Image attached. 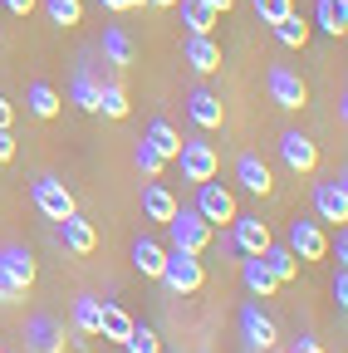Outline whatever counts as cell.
Listing matches in <instances>:
<instances>
[{"label": "cell", "mask_w": 348, "mask_h": 353, "mask_svg": "<svg viewBox=\"0 0 348 353\" xmlns=\"http://www.w3.org/2000/svg\"><path fill=\"white\" fill-rule=\"evenodd\" d=\"M216 241V250H221V255H236V241H231V231H221V236H211Z\"/></svg>", "instance_id": "cell-41"}, {"label": "cell", "mask_w": 348, "mask_h": 353, "mask_svg": "<svg viewBox=\"0 0 348 353\" xmlns=\"http://www.w3.org/2000/svg\"><path fill=\"white\" fill-rule=\"evenodd\" d=\"M196 216L206 221V226H231L236 221V196L216 182V176L211 182H196Z\"/></svg>", "instance_id": "cell-3"}, {"label": "cell", "mask_w": 348, "mask_h": 353, "mask_svg": "<svg viewBox=\"0 0 348 353\" xmlns=\"http://www.w3.org/2000/svg\"><path fill=\"white\" fill-rule=\"evenodd\" d=\"M147 6H177V0H147Z\"/></svg>", "instance_id": "cell-45"}, {"label": "cell", "mask_w": 348, "mask_h": 353, "mask_svg": "<svg viewBox=\"0 0 348 353\" xmlns=\"http://www.w3.org/2000/svg\"><path fill=\"white\" fill-rule=\"evenodd\" d=\"M133 54H138L133 39H127L118 25H108V30H103V59H108L113 69H127V64H133Z\"/></svg>", "instance_id": "cell-23"}, {"label": "cell", "mask_w": 348, "mask_h": 353, "mask_svg": "<svg viewBox=\"0 0 348 353\" xmlns=\"http://www.w3.org/2000/svg\"><path fill=\"white\" fill-rule=\"evenodd\" d=\"M231 241H236L240 255H260V250L270 245V226H265L260 216H240V211H236V221H231Z\"/></svg>", "instance_id": "cell-9"}, {"label": "cell", "mask_w": 348, "mask_h": 353, "mask_svg": "<svg viewBox=\"0 0 348 353\" xmlns=\"http://www.w3.org/2000/svg\"><path fill=\"white\" fill-rule=\"evenodd\" d=\"M15 299H20V294L10 290V280H6V275H0V304H15Z\"/></svg>", "instance_id": "cell-44"}, {"label": "cell", "mask_w": 348, "mask_h": 353, "mask_svg": "<svg viewBox=\"0 0 348 353\" xmlns=\"http://www.w3.org/2000/svg\"><path fill=\"white\" fill-rule=\"evenodd\" d=\"M280 157H285L289 172H314L319 167V148H314V138H304V132H285V138H280Z\"/></svg>", "instance_id": "cell-11"}, {"label": "cell", "mask_w": 348, "mask_h": 353, "mask_svg": "<svg viewBox=\"0 0 348 353\" xmlns=\"http://www.w3.org/2000/svg\"><path fill=\"white\" fill-rule=\"evenodd\" d=\"M143 143H147V148H152V152H157L162 162H172V157H177V152H182V132H177V128H172L167 118H157V123L147 128V138H143Z\"/></svg>", "instance_id": "cell-20"}, {"label": "cell", "mask_w": 348, "mask_h": 353, "mask_svg": "<svg viewBox=\"0 0 348 353\" xmlns=\"http://www.w3.org/2000/svg\"><path fill=\"white\" fill-rule=\"evenodd\" d=\"M0 275L10 280L15 294H25V290L34 285V275H39V265H34V255H30L25 245H6V250H0Z\"/></svg>", "instance_id": "cell-7"}, {"label": "cell", "mask_w": 348, "mask_h": 353, "mask_svg": "<svg viewBox=\"0 0 348 353\" xmlns=\"http://www.w3.org/2000/svg\"><path fill=\"white\" fill-rule=\"evenodd\" d=\"M260 260H265V270H270L280 285H289V280L299 275V260H294V250H289V245H275V241H270L265 250H260Z\"/></svg>", "instance_id": "cell-22"}, {"label": "cell", "mask_w": 348, "mask_h": 353, "mask_svg": "<svg viewBox=\"0 0 348 353\" xmlns=\"http://www.w3.org/2000/svg\"><path fill=\"white\" fill-rule=\"evenodd\" d=\"M25 339H30L34 353H64V324L50 319V314H34V319L25 324Z\"/></svg>", "instance_id": "cell-13"}, {"label": "cell", "mask_w": 348, "mask_h": 353, "mask_svg": "<svg viewBox=\"0 0 348 353\" xmlns=\"http://www.w3.org/2000/svg\"><path fill=\"white\" fill-rule=\"evenodd\" d=\"M94 113H103V118H127V94H123V83H99Z\"/></svg>", "instance_id": "cell-26"}, {"label": "cell", "mask_w": 348, "mask_h": 353, "mask_svg": "<svg viewBox=\"0 0 348 353\" xmlns=\"http://www.w3.org/2000/svg\"><path fill=\"white\" fill-rule=\"evenodd\" d=\"M334 304L348 309V270H343V265H338V275H334Z\"/></svg>", "instance_id": "cell-36"}, {"label": "cell", "mask_w": 348, "mask_h": 353, "mask_svg": "<svg viewBox=\"0 0 348 353\" xmlns=\"http://www.w3.org/2000/svg\"><path fill=\"white\" fill-rule=\"evenodd\" d=\"M10 157H15V132L0 128V162H10Z\"/></svg>", "instance_id": "cell-37"}, {"label": "cell", "mask_w": 348, "mask_h": 353, "mask_svg": "<svg viewBox=\"0 0 348 353\" xmlns=\"http://www.w3.org/2000/svg\"><path fill=\"white\" fill-rule=\"evenodd\" d=\"M10 123H15V108H10L6 94H0V128H10Z\"/></svg>", "instance_id": "cell-42"}, {"label": "cell", "mask_w": 348, "mask_h": 353, "mask_svg": "<svg viewBox=\"0 0 348 353\" xmlns=\"http://www.w3.org/2000/svg\"><path fill=\"white\" fill-rule=\"evenodd\" d=\"M289 353H324V348H319V339L304 334V339H294V348H289Z\"/></svg>", "instance_id": "cell-39"}, {"label": "cell", "mask_w": 348, "mask_h": 353, "mask_svg": "<svg viewBox=\"0 0 348 353\" xmlns=\"http://www.w3.org/2000/svg\"><path fill=\"white\" fill-rule=\"evenodd\" d=\"M187 113H192V123L196 128H221L226 123V108H221V99L216 94H206V88H192V99H187Z\"/></svg>", "instance_id": "cell-14"}, {"label": "cell", "mask_w": 348, "mask_h": 353, "mask_svg": "<svg viewBox=\"0 0 348 353\" xmlns=\"http://www.w3.org/2000/svg\"><path fill=\"white\" fill-rule=\"evenodd\" d=\"M172 294H196L206 285V270H201V260L192 250H167V265H162V275H157Z\"/></svg>", "instance_id": "cell-2"}, {"label": "cell", "mask_w": 348, "mask_h": 353, "mask_svg": "<svg viewBox=\"0 0 348 353\" xmlns=\"http://www.w3.org/2000/svg\"><path fill=\"white\" fill-rule=\"evenodd\" d=\"M0 353H6V348H0Z\"/></svg>", "instance_id": "cell-46"}, {"label": "cell", "mask_w": 348, "mask_h": 353, "mask_svg": "<svg viewBox=\"0 0 348 353\" xmlns=\"http://www.w3.org/2000/svg\"><path fill=\"white\" fill-rule=\"evenodd\" d=\"M123 348H127V353H162V339H157L147 324H133V334L123 339Z\"/></svg>", "instance_id": "cell-33"}, {"label": "cell", "mask_w": 348, "mask_h": 353, "mask_svg": "<svg viewBox=\"0 0 348 353\" xmlns=\"http://www.w3.org/2000/svg\"><path fill=\"white\" fill-rule=\"evenodd\" d=\"M59 231H64V245H69L74 255H89V250L99 245V236H94V221H83L79 211H69V216L59 221Z\"/></svg>", "instance_id": "cell-16"}, {"label": "cell", "mask_w": 348, "mask_h": 353, "mask_svg": "<svg viewBox=\"0 0 348 353\" xmlns=\"http://www.w3.org/2000/svg\"><path fill=\"white\" fill-rule=\"evenodd\" d=\"M94 94H99L94 69H79V74H74V83H69V103H74V108H83V113H94Z\"/></svg>", "instance_id": "cell-27"}, {"label": "cell", "mask_w": 348, "mask_h": 353, "mask_svg": "<svg viewBox=\"0 0 348 353\" xmlns=\"http://www.w3.org/2000/svg\"><path fill=\"white\" fill-rule=\"evenodd\" d=\"M289 250L294 260H324L329 236L319 231V221H289Z\"/></svg>", "instance_id": "cell-8"}, {"label": "cell", "mask_w": 348, "mask_h": 353, "mask_svg": "<svg viewBox=\"0 0 348 353\" xmlns=\"http://www.w3.org/2000/svg\"><path fill=\"white\" fill-rule=\"evenodd\" d=\"M211 236H216V226H206V221L196 216V206H177V211H172V221H167V241H172V250H192V255H201V250L211 245Z\"/></svg>", "instance_id": "cell-1"}, {"label": "cell", "mask_w": 348, "mask_h": 353, "mask_svg": "<svg viewBox=\"0 0 348 353\" xmlns=\"http://www.w3.org/2000/svg\"><path fill=\"white\" fill-rule=\"evenodd\" d=\"M133 162H138V172L147 176V182H152V176H162V167H167V162H162L147 143H138V148H133Z\"/></svg>", "instance_id": "cell-34"}, {"label": "cell", "mask_w": 348, "mask_h": 353, "mask_svg": "<svg viewBox=\"0 0 348 353\" xmlns=\"http://www.w3.org/2000/svg\"><path fill=\"white\" fill-rule=\"evenodd\" d=\"M25 103H30V113H34V118H59V108H64V99L54 94L50 83H30Z\"/></svg>", "instance_id": "cell-25"}, {"label": "cell", "mask_w": 348, "mask_h": 353, "mask_svg": "<svg viewBox=\"0 0 348 353\" xmlns=\"http://www.w3.org/2000/svg\"><path fill=\"white\" fill-rule=\"evenodd\" d=\"M172 211H177V196H172V192L157 182V176H152V182L143 187V216H147V221H162V226H167Z\"/></svg>", "instance_id": "cell-19"}, {"label": "cell", "mask_w": 348, "mask_h": 353, "mask_svg": "<svg viewBox=\"0 0 348 353\" xmlns=\"http://www.w3.org/2000/svg\"><path fill=\"white\" fill-rule=\"evenodd\" d=\"M172 162H182V176H187V182H211V176L221 172V157H216L211 143H187V138H182V152L172 157Z\"/></svg>", "instance_id": "cell-5"}, {"label": "cell", "mask_w": 348, "mask_h": 353, "mask_svg": "<svg viewBox=\"0 0 348 353\" xmlns=\"http://www.w3.org/2000/svg\"><path fill=\"white\" fill-rule=\"evenodd\" d=\"M99 304L103 299H94V294H79L74 299V334H89V339L99 334Z\"/></svg>", "instance_id": "cell-28"}, {"label": "cell", "mask_w": 348, "mask_h": 353, "mask_svg": "<svg viewBox=\"0 0 348 353\" xmlns=\"http://www.w3.org/2000/svg\"><path fill=\"white\" fill-rule=\"evenodd\" d=\"M294 10V0H255V15L265 20V25H275V20H285Z\"/></svg>", "instance_id": "cell-35"}, {"label": "cell", "mask_w": 348, "mask_h": 353, "mask_svg": "<svg viewBox=\"0 0 348 353\" xmlns=\"http://www.w3.org/2000/svg\"><path fill=\"white\" fill-rule=\"evenodd\" d=\"M319 30L343 39V30H348V0H319Z\"/></svg>", "instance_id": "cell-29"}, {"label": "cell", "mask_w": 348, "mask_h": 353, "mask_svg": "<svg viewBox=\"0 0 348 353\" xmlns=\"http://www.w3.org/2000/svg\"><path fill=\"white\" fill-rule=\"evenodd\" d=\"M99 334H103L108 343H123L127 334H133V314H127L123 304L103 299V304H99Z\"/></svg>", "instance_id": "cell-15"}, {"label": "cell", "mask_w": 348, "mask_h": 353, "mask_svg": "<svg viewBox=\"0 0 348 353\" xmlns=\"http://www.w3.org/2000/svg\"><path fill=\"white\" fill-rule=\"evenodd\" d=\"M275 39L285 44V50H304V39H309V25H304V20L289 10L285 20H275Z\"/></svg>", "instance_id": "cell-31"}, {"label": "cell", "mask_w": 348, "mask_h": 353, "mask_svg": "<svg viewBox=\"0 0 348 353\" xmlns=\"http://www.w3.org/2000/svg\"><path fill=\"white\" fill-rule=\"evenodd\" d=\"M201 6H206V10H211V15H226V10H231V6H236V0H201Z\"/></svg>", "instance_id": "cell-43"}, {"label": "cell", "mask_w": 348, "mask_h": 353, "mask_svg": "<svg viewBox=\"0 0 348 353\" xmlns=\"http://www.w3.org/2000/svg\"><path fill=\"white\" fill-rule=\"evenodd\" d=\"M34 6H39V0H6V10H10V15H30Z\"/></svg>", "instance_id": "cell-40"}, {"label": "cell", "mask_w": 348, "mask_h": 353, "mask_svg": "<svg viewBox=\"0 0 348 353\" xmlns=\"http://www.w3.org/2000/svg\"><path fill=\"white\" fill-rule=\"evenodd\" d=\"M133 265H138V275L157 280V275H162V265H167V250H162L157 241H147V236H143V241L133 245Z\"/></svg>", "instance_id": "cell-24"}, {"label": "cell", "mask_w": 348, "mask_h": 353, "mask_svg": "<svg viewBox=\"0 0 348 353\" xmlns=\"http://www.w3.org/2000/svg\"><path fill=\"white\" fill-rule=\"evenodd\" d=\"M314 211H319V221L343 226V221H348V187L343 182H319L314 187Z\"/></svg>", "instance_id": "cell-12"}, {"label": "cell", "mask_w": 348, "mask_h": 353, "mask_svg": "<svg viewBox=\"0 0 348 353\" xmlns=\"http://www.w3.org/2000/svg\"><path fill=\"white\" fill-rule=\"evenodd\" d=\"M30 201H34V211H39V216H50V221H64L69 211H79V206H74V196H69V187L59 182V176H34Z\"/></svg>", "instance_id": "cell-4"}, {"label": "cell", "mask_w": 348, "mask_h": 353, "mask_svg": "<svg viewBox=\"0 0 348 353\" xmlns=\"http://www.w3.org/2000/svg\"><path fill=\"white\" fill-rule=\"evenodd\" d=\"M177 6H182V20H187V30H192V34H211V30H216V20H221V15H211L201 0H177Z\"/></svg>", "instance_id": "cell-32"}, {"label": "cell", "mask_w": 348, "mask_h": 353, "mask_svg": "<svg viewBox=\"0 0 348 353\" xmlns=\"http://www.w3.org/2000/svg\"><path fill=\"white\" fill-rule=\"evenodd\" d=\"M265 88H270V99H275L280 108H304V103H309L304 79H299L294 69H285V64H275V69L265 74Z\"/></svg>", "instance_id": "cell-6"}, {"label": "cell", "mask_w": 348, "mask_h": 353, "mask_svg": "<svg viewBox=\"0 0 348 353\" xmlns=\"http://www.w3.org/2000/svg\"><path fill=\"white\" fill-rule=\"evenodd\" d=\"M236 176H240V187L245 192H255V196H270V167L265 162H260L255 152H240V162H236Z\"/></svg>", "instance_id": "cell-17"}, {"label": "cell", "mask_w": 348, "mask_h": 353, "mask_svg": "<svg viewBox=\"0 0 348 353\" xmlns=\"http://www.w3.org/2000/svg\"><path fill=\"white\" fill-rule=\"evenodd\" d=\"M240 280H245V290H250V294H260V299H270V294L280 290V280L265 270V260H260V255H245V265H240Z\"/></svg>", "instance_id": "cell-21"}, {"label": "cell", "mask_w": 348, "mask_h": 353, "mask_svg": "<svg viewBox=\"0 0 348 353\" xmlns=\"http://www.w3.org/2000/svg\"><path fill=\"white\" fill-rule=\"evenodd\" d=\"M240 334H245V343H250V348H260V353L280 343V329H275V319H270V314H260L255 304H245V309H240Z\"/></svg>", "instance_id": "cell-10"}, {"label": "cell", "mask_w": 348, "mask_h": 353, "mask_svg": "<svg viewBox=\"0 0 348 353\" xmlns=\"http://www.w3.org/2000/svg\"><path fill=\"white\" fill-rule=\"evenodd\" d=\"M187 64L196 74H216V69H221V44H216L211 34H192L187 39Z\"/></svg>", "instance_id": "cell-18"}, {"label": "cell", "mask_w": 348, "mask_h": 353, "mask_svg": "<svg viewBox=\"0 0 348 353\" xmlns=\"http://www.w3.org/2000/svg\"><path fill=\"white\" fill-rule=\"evenodd\" d=\"M45 15H50V25L74 30V25L83 20V0H45Z\"/></svg>", "instance_id": "cell-30"}, {"label": "cell", "mask_w": 348, "mask_h": 353, "mask_svg": "<svg viewBox=\"0 0 348 353\" xmlns=\"http://www.w3.org/2000/svg\"><path fill=\"white\" fill-rule=\"evenodd\" d=\"M99 6H103V10H143L147 0H99Z\"/></svg>", "instance_id": "cell-38"}]
</instances>
